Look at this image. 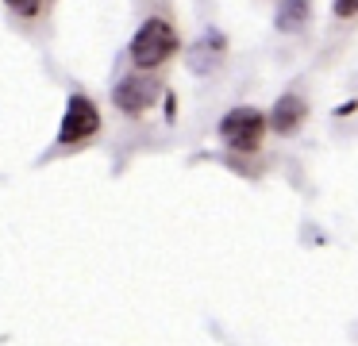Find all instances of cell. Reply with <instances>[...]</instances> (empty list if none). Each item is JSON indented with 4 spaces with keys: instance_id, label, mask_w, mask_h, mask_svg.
I'll return each mask as SVG.
<instances>
[{
    "instance_id": "9",
    "label": "cell",
    "mask_w": 358,
    "mask_h": 346,
    "mask_svg": "<svg viewBox=\"0 0 358 346\" xmlns=\"http://www.w3.org/2000/svg\"><path fill=\"white\" fill-rule=\"evenodd\" d=\"M335 15H343V20L358 15V0H335Z\"/></svg>"
},
{
    "instance_id": "6",
    "label": "cell",
    "mask_w": 358,
    "mask_h": 346,
    "mask_svg": "<svg viewBox=\"0 0 358 346\" xmlns=\"http://www.w3.org/2000/svg\"><path fill=\"white\" fill-rule=\"evenodd\" d=\"M308 12H312V0H281L273 23H278V31H301L308 23Z\"/></svg>"
},
{
    "instance_id": "4",
    "label": "cell",
    "mask_w": 358,
    "mask_h": 346,
    "mask_svg": "<svg viewBox=\"0 0 358 346\" xmlns=\"http://www.w3.org/2000/svg\"><path fill=\"white\" fill-rule=\"evenodd\" d=\"M155 96H158V81L155 77H143V73L124 77V81L116 85V92H112L116 108L127 115H143L147 108H155Z\"/></svg>"
},
{
    "instance_id": "1",
    "label": "cell",
    "mask_w": 358,
    "mask_h": 346,
    "mask_svg": "<svg viewBox=\"0 0 358 346\" xmlns=\"http://www.w3.org/2000/svg\"><path fill=\"white\" fill-rule=\"evenodd\" d=\"M173 50H178V31H173V23L162 20V15L147 20L131 38V62L143 69H158Z\"/></svg>"
},
{
    "instance_id": "3",
    "label": "cell",
    "mask_w": 358,
    "mask_h": 346,
    "mask_svg": "<svg viewBox=\"0 0 358 346\" xmlns=\"http://www.w3.org/2000/svg\"><path fill=\"white\" fill-rule=\"evenodd\" d=\"M101 131V112L89 96H70L66 104V115H62V131H58V143L73 146V143H85Z\"/></svg>"
},
{
    "instance_id": "2",
    "label": "cell",
    "mask_w": 358,
    "mask_h": 346,
    "mask_svg": "<svg viewBox=\"0 0 358 346\" xmlns=\"http://www.w3.org/2000/svg\"><path fill=\"white\" fill-rule=\"evenodd\" d=\"M262 135H266V120H262L258 108H231V112L220 120V138L239 154L258 150Z\"/></svg>"
},
{
    "instance_id": "7",
    "label": "cell",
    "mask_w": 358,
    "mask_h": 346,
    "mask_svg": "<svg viewBox=\"0 0 358 346\" xmlns=\"http://www.w3.org/2000/svg\"><path fill=\"white\" fill-rule=\"evenodd\" d=\"M204 38H208V43H204V46H208V50H224V38H220V35H204ZM189 58H193L196 73H208V58H204V54L189 50Z\"/></svg>"
},
{
    "instance_id": "5",
    "label": "cell",
    "mask_w": 358,
    "mask_h": 346,
    "mask_svg": "<svg viewBox=\"0 0 358 346\" xmlns=\"http://www.w3.org/2000/svg\"><path fill=\"white\" fill-rule=\"evenodd\" d=\"M304 115H308V104H304L301 96H281L278 104H273L270 127L278 131V135H293V131L304 123Z\"/></svg>"
},
{
    "instance_id": "8",
    "label": "cell",
    "mask_w": 358,
    "mask_h": 346,
    "mask_svg": "<svg viewBox=\"0 0 358 346\" xmlns=\"http://www.w3.org/2000/svg\"><path fill=\"white\" fill-rule=\"evenodd\" d=\"M4 4L12 8V15H20V20H31V15H39L43 0H4Z\"/></svg>"
}]
</instances>
